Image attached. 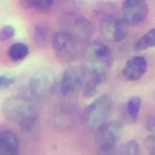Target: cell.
<instances>
[{
	"instance_id": "obj_1",
	"label": "cell",
	"mask_w": 155,
	"mask_h": 155,
	"mask_svg": "<svg viewBox=\"0 0 155 155\" xmlns=\"http://www.w3.org/2000/svg\"><path fill=\"white\" fill-rule=\"evenodd\" d=\"M1 110L7 120L17 124L23 131H31L39 119L36 105L29 98L18 94L6 98Z\"/></svg>"
},
{
	"instance_id": "obj_2",
	"label": "cell",
	"mask_w": 155,
	"mask_h": 155,
	"mask_svg": "<svg viewBox=\"0 0 155 155\" xmlns=\"http://www.w3.org/2000/svg\"><path fill=\"white\" fill-rule=\"evenodd\" d=\"M84 62L90 74H107L113 64L111 50L101 41H92L85 48Z\"/></svg>"
},
{
	"instance_id": "obj_3",
	"label": "cell",
	"mask_w": 155,
	"mask_h": 155,
	"mask_svg": "<svg viewBox=\"0 0 155 155\" xmlns=\"http://www.w3.org/2000/svg\"><path fill=\"white\" fill-rule=\"evenodd\" d=\"M113 109V99L108 94H102L93 99L92 103L85 109L84 121L90 128H98L105 121Z\"/></svg>"
},
{
	"instance_id": "obj_4",
	"label": "cell",
	"mask_w": 155,
	"mask_h": 155,
	"mask_svg": "<svg viewBox=\"0 0 155 155\" xmlns=\"http://www.w3.org/2000/svg\"><path fill=\"white\" fill-rule=\"evenodd\" d=\"M54 84H56V75L53 70L48 67H45L36 70L30 78L28 84L29 92L33 97L38 99H45L52 93L54 88Z\"/></svg>"
},
{
	"instance_id": "obj_5",
	"label": "cell",
	"mask_w": 155,
	"mask_h": 155,
	"mask_svg": "<svg viewBox=\"0 0 155 155\" xmlns=\"http://www.w3.org/2000/svg\"><path fill=\"white\" fill-rule=\"evenodd\" d=\"M62 30L69 33L76 41H87L93 34V24L86 17L79 15H65L61 21Z\"/></svg>"
},
{
	"instance_id": "obj_6",
	"label": "cell",
	"mask_w": 155,
	"mask_h": 155,
	"mask_svg": "<svg viewBox=\"0 0 155 155\" xmlns=\"http://www.w3.org/2000/svg\"><path fill=\"white\" fill-rule=\"evenodd\" d=\"M86 71L82 67H69L64 70L59 81V92L62 96L69 97L76 94L85 84Z\"/></svg>"
},
{
	"instance_id": "obj_7",
	"label": "cell",
	"mask_w": 155,
	"mask_h": 155,
	"mask_svg": "<svg viewBox=\"0 0 155 155\" xmlns=\"http://www.w3.org/2000/svg\"><path fill=\"white\" fill-rule=\"evenodd\" d=\"M52 46L56 56L63 62H70L75 59L78 47L76 40L67 31L59 30L52 36Z\"/></svg>"
},
{
	"instance_id": "obj_8",
	"label": "cell",
	"mask_w": 155,
	"mask_h": 155,
	"mask_svg": "<svg viewBox=\"0 0 155 155\" xmlns=\"http://www.w3.org/2000/svg\"><path fill=\"white\" fill-rule=\"evenodd\" d=\"M128 24L122 17L107 16L101 22V34L107 40L119 42L122 41L128 31Z\"/></svg>"
},
{
	"instance_id": "obj_9",
	"label": "cell",
	"mask_w": 155,
	"mask_h": 155,
	"mask_svg": "<svg viewBox=\"0 0 155 155\" xmlns=\"http://www.w3.org/2000/svg\"><path fill=\"white\" fill-rule=\"evenodd\" d=\"M148 4L145 0H124L121 7V17L130 25L144 22L148 17Z\"/></svg>"
},
{
	"instance_id": "obj_10",
	"label": "cell",
	"mask_w": 155,
	"mask_h": 155,
	"mask_svg": "<svg viewBox=\"0 0 155 155\" xmlns=\"http://www.w3.org/2000/svg\"><path fill=\"white\" fill-rule=\"evenodd\" d=\"M122 134V124L117 120L105 121L97 128L96 140L102 145H116L117 140L121 138Z\"/></svg>"
},
{
	"instance_id": "obj_11",
	"label": "cell",
	"mask_w": 155,
	"mask_h": 155,
	"mask_svg": "<svg viewBox=\"0 0 155 155\" xmlns=\"http://www.w3.org/2000/svg\"><path fill=\"white\" fill-rule=\"evenodd\" d=\"M148 69V61L144 56L136 54L130 57L124 68H122V76L128 81H137L139 80Z\"/></svg>"
},
{
	"instance_id": "obj_12",
	"label": "cell",
	"mask_w": 155,
	"mask_h": 155,
	"mask_svg": "<svg viewBox=\"0 0 155 155\" xmlns=\"http://www.w3.org/2000/svg\"><path fill=\"white\" fill-rule=\"evenodd\" d=\"M19 139L11 130L0 131V155H18Z\"/></svg>"
},
{
	"instance_id": "obj_13",
	"label": "cell",
	"mask_w": 155,
	"mask_h": 155,
	"mask_svg": "<svg viewBox=\"0 0 155 155\" xmlns=\"http://www.w3.org/2000/svg\"><path fill=\"white\" fill-rule=\"evenodd\" d=\"M107 74H90V78L85 81L82 87V93L85 97H92L97 93L98 87L105 80Z\"/></svg>"
},
{
	"instance_id": "obj_14",
	"label": "cell",
	"mask_w": 155,
	"mask_h": 155,
	"mask_svg": "<svg viewBox=\"0 0 155 155\" xmlns=\"http://www.w3.org/2000/svg\"><path fill=\"white\" fill-rule=\"evenodd\" d=\"M28 54H29V47L24 42H15L7 50V56L15 62L23 61Z\"/></svg>"
},
{
	"instance_id": "obj_15",
	"label": "cell",
	"mask_w": 155,
	"mask_h": 155,
	"mask_svg": "<svg viewBox=\"0 0 155 155\" xmlns=\"http://www.w3.org/2000/svg\"><path fill=\"white\" fill-rule=\"evenodd\" d=\"M140 105H142V101L138 96H132L127 99V102L125 104V110L131 121H136L138 119Z\"/></svg>"
},
{
	"instance_id": "obj_16",
	"label": "cell",
	"mask_w": 155,
	"mask_h": 155,
	"mask_svg": "<svg viewBox=\"0 0 155 155\" xmlns=\"http://www.w3.org/2000/svg\"><path fill=\"white\" fill-rule=\"evenodd\" d=\"M150 47H155V28H151L150 30H148L134 42L136 51H143Z\"/></svg>"
},
{
	"instance_id": "obj_17",
	"label": "cell",
	"mask_w": 155,
	"mask_h": 155,
	"mask_svg": "<svg viewBox=\"0 0 155 155\" xmlns=\"http://www.w3.org/2000/svg\"><path fill=\"white\" fill-rule=\"evenodd\" d=\"M54 122L59 127L69 128L74 122V113H73V110H70V109L59 110L54 115Z\"/></svg>"
},
{
	"instance_id": "obj_18",
	"label": "cell",
	"mask_w": 155,
	"mask_h": 155,
	"mask_svg": "<svg viewBox=\"0 0 155 155\" xmlns=\"http://www.w3.org/2000/svg\"><path fill=\"white\" fill-rule=\"evenodd\" d=\"M23 2L28 7L35 8L36 11L48 12L52 8V6H53L54 0H23Z\"/></svg>"
},
{
	"instance_id": "obj_19",
	"label": "cell",
	"mask_w": 155,
	"mask_h": 155,
	"mask_svg": "<svg viewBox=\"0 0 155 155\" xmlns=\"http://www.w3.org/2000/svg\"><path fill=\"white\" fill-rule=\"evenodd\" d=\"M119 153L120 155H139V144L134 139L127 140L119 147Z\"/></svg>"
},
{
	"instance_id": "obj_20",
	"label": "cell",
	"mask_w": 155,
	"mask_h": 155,
	"mask_svg": "<svg viewBox=\"0 0 155 155\" xmlns=\"http://www.w3.org/2000/svg\"><path fill=\"white\" fill-rule=\"evenodd\" d=\"M35 40L40 44H44L50 38V28L45 27V25H39L35 28Z\"/></svg>"
},
{
	"instance_id": "obj_21",
	"label": "cell",
	"mask_w": 155,
	"mask_h": 155,
	"mask_svg": "<svg viewBox=\"0 0 155 155\" xmlns=\"http://www.w3.org/2000/svg\"><path fill=\"white\" fill-rule=\"evenodd\" d=\"M15 34H16V30H15L13 25L5 24V25L0 27V40L1 41H6V40L12 39L15 36Z\"/></svg>"
},
{
	"instance_id": "obj_22",
	"label": "cell",
	"mask_w": 155,
	"mask_h": 155,
	"mask_svg": "<svg viewBox=\"0 0 155 155\" xmlns=\"http://www.w3.org/2000/svg\"><path fill=\"white\" fill-rule=\"evenodd\" d=\"M96 155H120V153L116 145H102Z\"/></svg>"
},
{
	"instance_id": "obj_23",
	"label": "cell",
	"mask_w": 155,
	"mask_h": 155,
	"mask_svg": "<svg viewBox=\"0 0 155 155\" xmlns=\"http://www.w3.org/2000/svg\"><path fill=\"white\" fill-rule=\"evenodd\" d=\"M11 84H13V78H10L7 75H0V90L10 86Z\"/></svg>"
},
{
	"instance_id": "obj_24",
	"label": "cell",
	"mask_w": 155,
	"mask_h": 155,
	"mask_svg": "<svg viewBox=\"0 0 155 155\" xmlns=\"http://www.w3.org/2000/svg\"><path fill=\"white\" fill-rule=\"evenodd\" d=\"M145 126H147V128H148L149 131H151V130L155 127V116H154V115L148 116V119H147V121H145Z\"/></svg>"
},
{
	"instance_id": "obj_25",
	"label": "cell",
	"mask_w": 155,
	"mask_h": 155,
	"mask_svg": "<svg viewBox=\"0 0 155 155\" xmlns=\"http://www.w3.org/2000/svg\"><path fill=\"white\" fill-rule=\"evenodd\" d=\"M150 139H151L150 145H148L149 147V150H150L149 155H155V137H151Z\"/></svg>"
}]
</instances>
